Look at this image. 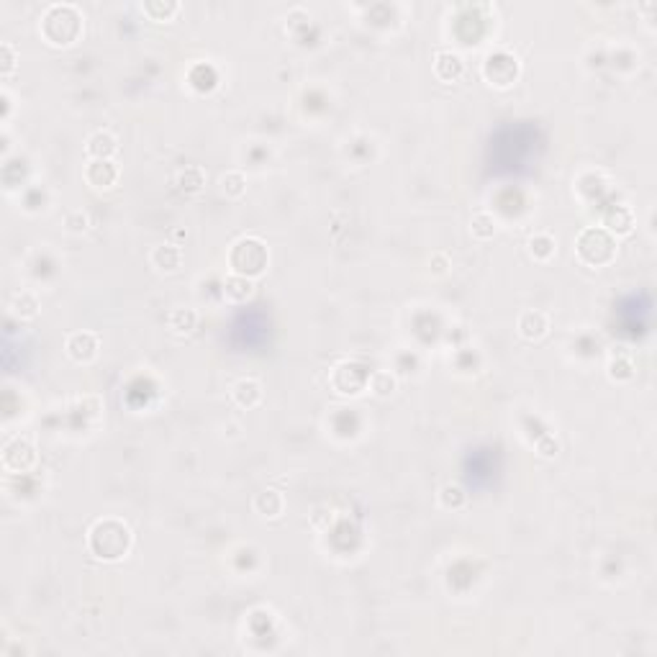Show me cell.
Listing matches in <instances>:
<instances>
[{
	"label": "cell",
	"instance_id": "obj_1",
	"mask_svg": "<svg viewBox=\"0 0 657 657\" xmlns=\"http://www.w3.org/2000/svg\"><path fill=\"white\" fill-rule=\"evenodd\" d=\"M90 547L103 560H118L131 547V531L126 524L116 522V519L98 522L90 531Z\"/></svg>",
	"mask_w": 657,
	"mask_h": 657
},
{
	"label": "cell",
	"instance_id": "obj_2",
	"mask_svg": "<svg viewBox=\"0 0 657 657\" xmlns=\"http://www.w3.org/2000/svg\"><path fill=\"white\" fill-rule=\"evenodd\" d=\"M231 267L236 275L254 278L267 267V247L260 239H242L231 249Z\"/></svg>",
	"mask_w": 657,
	"mask_h": 657
},
{
	"label": "cell",
	"instance_id": "obj_3",
	"mask_svg": "<svg viewBox=\"0 0 657 657\" xmlns=\"http://www.w3.org/2000/svg\"><path fill=\"white\" fill-rule=\"evenodd\" d=\"M616 252V242L606 228H585L578 239V254L588 265H606Z\"/></svg>",
	"mask_w": 657,
	"mask_h": 657
},
{
	"label": "cell",
	"instance_id": "obj_4",
	"mask_svg": "<svg viewBox=\"0 0 657 657\" xmlns=\"http://www.w3.org/2000/svg\"><path fill=\"white\" fill-rule=\"evenodd\" d=\"M67 352L77 363H88L98 354V337L93 331H77L67 339Z\"/></svg>",
	"mask_w": 657,
	"mask_h": 657
},
{
	"label": "cell",
	"instance_id": "obj_5",
	"mask_svg": "<svg viewBox=\"0 0 657 657\" xmlns=\"http://www.w3.org/2000/svg\"><path fill=\"white\" fill-rule=\"evenodd\" d=\"M88 183L90 185H95V188H108V185H113L116 183V177H118V169H116V165L113 162H108V160H98V162H93L90 167H88Z\"/></svg>",
	"mask_w": 657,
	"mask_h": 657
},
{
	"label": "cell",
	"instance_id": "obj_6",
	"mask_svg": "<svg viewBox=\"0 0 657 657\" xmlns=\"http://www.w3.org/2000/svg\"><path fill=\"white\" fill-rule=\"evenodd\" d=\"M519 331L524 339H540L547 331V316L540 311H526L519 319Z\"/></svg>",
	"mask_w": 657,
	"mask_h": 657
},
{
	"label": "cell",
	"instance_id": "obj_7",
	"mask_svg": "<svg viewBox=\"0 0 657 657\" xmlns=\"http://www.w3.org/2000/svg\"><path fill=\"white\" fill-rule=\"evenodd\" d=\"M234 398L239 406L254 408V406L262 401V385L257 383V380H242V383H236V388H234Z\"/></svg>",
	"mask_w": 657,
	"mask_h": 657
},
{
	"label": "cell",
	"instance_id": "obj_8",
	"mask_svg": "<svg viewBox=\"0 0 657 657\" xmlns=\"http://www.w3.org/2000/svg\"><path fill=\"white\" fill-rule=\"evenodd\" d=\"M113 152H116V139L108 131H98L88 139V154H93L98 160H108Z\"/></svg>",
	"mask_w": 657,
	"mask_h": 657
},
{
	"label": "cell",
	"instance_id": "obj_9",
	"mask_svg": "<svg viewBox=\"0 0 657 657\" xmlns=\"http://www.w3.org/2000/svg\"><path fill=\"white\" fill-rule=\"evenodd\" d=\"M152 260H154V265H157L160 270L172 272V270H177V267H180V262H183V252H180L177 247H157V249H154V254H152Z\"/></svg>",
	"mask_w": 657,
	"mask_h": 657
},
{
	"label": "cell",
	"instance_id": "obj_10",
	"mask_svg": "<svg viewBox=\"0 0 657 657\" xmlns=\"http://www.w3.org/2000/svg\"><path fill=\"white\" fill-rule=\"evenodd\" d=\"M434 69H437V75L442 77V80H455V77H460V72H463V59L457 57V54H439L437 57V65H434Z\"/></svg>",
	"mask_w": 657,
	"mask_h": 657
},
{
	"label": "cell",
	"instance_id": "obj_11",
	"mask_svg": "<svg viewBox=\"0 0 657 657\" xmlns=\"http://www.w3.org/2000/svg\"><path fill=\"white\" fill-rule=\"evenodd\" d=\"M254 506H257V511H260V514L278 516L280 511H283V496H280L278 490H265V493H260V496H257Z\"/></svg>",
	"mask_w": 657,
	"mask_h": 657
},
{
	"label": "cell",
	"instance_id": "obj_12",
	"mask_svg": "<svg viewBox=\"0 0 657 657\" xmlns=\"http://www.w3.org/2000/svg\"><path fill=\"white\" fill-rule=\"evenodd\" d=\"M249 293H252V283L244 278V275H231V278L226 280V298L228 301H247L249 298Z\"/></svg>",
	"mask_w": 657,
	"mask_h": 657
},
{
	"label": "cell",
	"instance_id": "obj_13",
	"mask_svg": "<svg viewBox=\"0 0 657 657\" xmlns=\"http://www.w3.org/2000/svg\"><path fill=\"white\" fill-rule=\"evenodd\" d=\"M203 169L201 167H188L185 172H180V188L183 190H201L203 185Z\"/></svg>",
	"mask_w": 657,
	"mask_h": 657
},
{
	"label": "cell",
	"instance_id": "obj_14",
	"mask_svg": "<svg viewBox=\"0 0 657 657\" xmlns=\"http://www.w3.org/2000/svg\"><path fill=\"white\" fill-rule=\"evenodd\" d=\"M221 185H224V193L236 198V195L244 193V175L242 172H228V175L221 177Z\"/></svg>",
	"mask_w": 657,
	"mask_h": 657
},
{
	"label": "cell",
	"instance_id": "obj_15",
	"mask_svg": "<svg viewBox=\"0 0 657 657\" xmlns=\"http://www.w3.org/2000/svg\"><path fill=\"white\" fill-rule=\"evenodd\" d=\"M493 219H490L488 213H478L475 219H472V234L478 236V239H488V236H493Z\"/></svg>",
	"mask_w": 657,
	"mask_h": 657
},
{
	"label": "cell",
	"instance_id": "obj_16",
	"mask_svg": "<svg viewBox=\"0 0 657 657\" xmlns=\"http://www.w3.org/2000/svg\"><path fill=\"white\" fill-rule=\"evenodd\" d=\"M531 252H534V257H540V260H547L549 254L555 252V242L544 234L534 236V239H531Z\"/></svg>",
	"mask_w": 657,
	"mask_h": 657
},
{
	"label": "cell",
	"instance_id": "obj_17",
	"mask_svg": "<svg viewBox=\"0 0 657 657\" xmlns=\"http://www.w3.org/2000/svg\"><path fill=\"white\" fill-rule=\"evenodd\" d=\"M195 324V313L193 311H172L169 316V326L175 331H190Z\"/></svg>",
	"mask_w": 657,
	"mask_h": 657
},
{
	"label": "cell",
	"instance_id": "obj_18",
	"mask_svg": "<svg viewBox=\"0 0 657 657\" xmlns=\"http://www.w3.org/2000/svg\"><path fill=\"white\" fill-rule=\"evenodd\" d=\"M442 504H444V506H460V504H463V490L457 488V485H447V488L442 490Z\"/></svg>",
	"mask_w": 657,
	"mask_h": 657
},
{
	"label": "cell",
	"instance_id": "obj_19",
	"mask_svg": "<svg viewBox=\"0 0 657 657\" xmlns=\"http://www.w3.org/2000/svg\"><path fill=\"white\" fill-rule=\"evenodd\" d=\"M36 308H39V303H36L34 295L24 293V303H18L16 311L21 313V316H26V319H28V316H34V313H36Z\"/></svg>",
	"mask_w": 657,
	"mask_h": 657
}]
</instances>
